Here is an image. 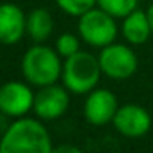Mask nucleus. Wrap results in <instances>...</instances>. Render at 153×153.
<instances>
[{"instance_id":"1","label":"nucleus","mask_w":153,"mask_h":153,"mask_svg":"<svg viewBox=\"0 0 153 153\" xmlns=\"http://www.w3.org/2000/svg\"><path fill=\"white\" fill-rule=\"evenodd\" d=\"M41 119L18 117L0 138V153H50L53 152L50 132Z\"/></svg>"},{"instance_id":"2","label":"nucleus","mask_w":153,"mask_h":153,"mask_svg":"<svg viewBox=\"0 0 153 153\" xmlns=\"http://www.w3.org/2000/svg\"><path fill=\"white\" fill-rule=\"evenodd\" d=\"M22 73L31 86L43 87L58 82L63 74V61L56 50L36 43L22 58Z\"/></svg>"},{"instance_id":"3","label":"nucleus","mask_w":153,"mask_h":153,"mask_svg":"<svg viewBox=\"0 0 153 153\" xmlns=\"http://www.w3.org/2000/svg\"><path fill=\"white\" fill-rule=\"evenodd\" d=\"M100 63L99 58L87 51H79L66 58L63 63V86L73 94H89L96 89L100 81Z\"/></svg>"},{"instance_id":"4","label":"nucleus","mask_w":153,"mask_h":153,"mask_svg":"<svg viewBox=\"0 0 153 153\" xmlns=\"http://www.w3.org/2000/svg\"><path fill=\"white\" fill-rule=\"evenodd\" d=\"M117 31L119 28L115 23V17L107 13L100 7L91 8L89 12L81 15L77 22V33L81 40L96 48H104L114 43L117 38Z\"/></svg>"},{"instance_id":"5","label":"nucleus","mask_w":153,"mask_h":153,"mask_svg":"<svg viewBox=\"0 0 153 153\" xmlns=\"http://www.w3.org/2000/svg\"><path fill=\"white\" fill-rule=\"evenodd\" d=\"M99 63L102 74L115 81L128 79L138 69V58L135 51L127 45L119 43H110L100 48Z\"/></svg>"},{"instance_id":"6","label":"nucleus","mask_w":153,"mask_h":153,"mask_svg":"<svg viewBox=\"0 0 153 153\" xmlns=\"http://www.w3.org/2000/svg\"><path fill=\"white\" fill-rule=\"evenodd\" d=\"M35 92L31 91L30 82L25 84L20 81H8L0 86V114L7 117L27 115L33 110Z\"/></svg>"},{"instance_id":"7","label":"nucleus","mask_w":153,"mask_h":153,"mask_svg":"<svg viewBox=\"0 0 153 153\" xmlns=\"http://www.w3.org/2000/svg\"><path fill=\"white\" fill-rule=\"evenodd\" d=\"M69 107V91L58 82L40 87L35 94L33 112L41 120H56L66 114Z\"/></svg>"},{"instance_id":"8","label":"nucleus","mask_w":153,"mask_h":153,"mask_svg":"<svg viewBox=\"0 0 153 153\" xmlns=\"http://www.w3.org/2000/svg\"><path fill=\"white\" fill-rule=\"evenodd\" d=\"M112 123L120 135L128 137V138H138V137H143L150 132L152 115L142 105L125 104V105L117 109Z\"/></svg>"},{"instance_id":"9","label":"nucleus","mask_w":153,"mask_h":153,"mask_svg":"<svg viewBox=\"0 0 153 153\" xmlns=\"http://www.w3.org/2000/svg\"><path fill=\"white\" fill-rule=\"evenodd\" d=\"M119 109L117 97L109 89H92L84 100V117L89 123L97 127L107 125L114 120Z\"/></svg>"},{"instance_id":"10","label":"nucleus","mask_w":153,"mask_h":153,"mask_svg":"<svg viewBox=\"0 0 153 153\" xmlns=\"http://www.w3.org/2000/svg\"><path fill=\"white\" fill-rule=\"evenodd\" d=\"M27 33V15L17 4H0V43L15 45Z\"/></svg>"},{"instance_id":"11","label":"nucleus","mask_w":153,"mask_h":153,"mask_svg":"<svg viewBox=\"0 0 153 153\" xmlns=\"http://www.w3.org/2000/svg\"><path fill=\"white\" fill-rule=\"evenodd\" d=\"M122 35L130 45H143L150 38L152 25L148 20V13L135 8L128 15L122 18Z\"/></svg>"},{"instance_id":"12","label":"nucleus","mask_w":153,"mask_h":153,"mask_svg":"<svg viewBox=\"0 0 153 153\" xmlns=\"http://www.w3.org/2000/svg\"><path fill=\"white\" fill-rule=\"evenodd\" d=\"M54 20L46 8H35L27 15V35L35 43H43L51 36Z\"/></svg>"},{"instance_id":"13","label":"nucleus","mask_w":153,"mask_h":153,"mask_svg":"<svg viewBox=\"0 0 153 153\" xmlns=\"http://www.w3.org/2000/svg\"><path fill=\"white\" fill-rule=\"evenodd\" d=\"M97 7L115 18H123L130 12L138 8V0H97Z\"/></svg>"},{"instance_id":"14","label":"nucleus","mask_w":153,"mask_h":153,"mask_svg":"<svg viewBox=\"0 0 153 153\" xmlns=\"http://www.w3.org/2000/svg\"><path fill=\"white\" fill-rule=\"evenodd\" d=\"M56 4L64 13L79 18L91 8L97 7V0H56Z\"/></svg>"},{"instance_id":"15","label":"nucleus","mask_w":153,"mask_h":153,"mask_svg":"<svg viewBox=\"0 0 153 153\" xmlns=\"http://www.w3.org/2000/svg\"><path fill=\"white\" fill-rule=\"evenodd\" d=\"M56 51L59 53L61 58H69L73 54L79 53L81 51V41L76 35L73 33H63L58 36L56 40Z\"/></svg>"},{"instance_id":"16","label":"nucleus","mask_w":153,"mask_h":153,"mask_svg":"<svg viewBox=\"0 0 153 153\" xmlns=\"http://www.w3.org/2000/svg\"><path fill=\"white\" fill-rule=\"evenodd\" d=\"M58 152H79V148L76 146H69V145H64V146H58Z\"/></svg>"},{"instance_id":"17","label":"nucleus","mask_w":153,"mask_h":153,"mask_svg":"<svg viewBox=\"0 0 153 153\" xmlns=\"http://www.w3.org/2000/svg\"><path fill=\"white\" fill-rule=\"evenodd\" d=\"M146 13H148V20H150V25H152V31H153V4L150 5V8L146 10Z\"/></svg>"}]
</instances>
